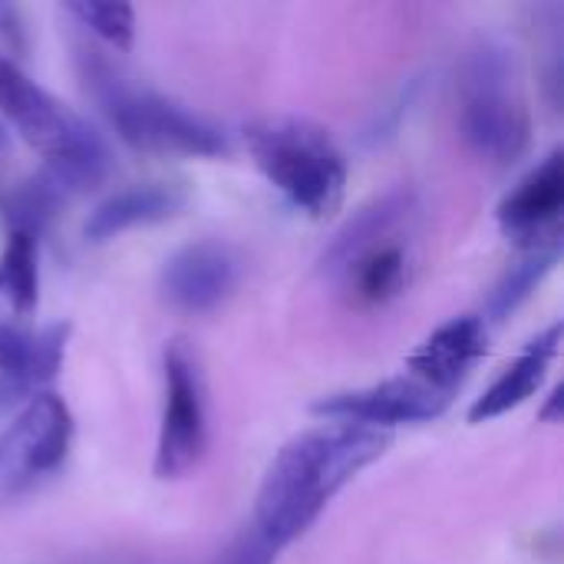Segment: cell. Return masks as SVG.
<instances>
[{"mask_svg":"<svg viewBox=\"0 0 564 564\" xmlns=\"http://www.w3.org/2000/svg\"><path fill=\"white\" fill-rule=\"evenodd\" d=\"M17 400H20V393H17V390H10L7 383H0V413H3L7 406H13Z\"/></svg>","mask_w":564,"mask_h":564,"instance_id":"obj_22","label":"cell"},{"mask_svg":"<svg viewBox=\"0 0 564 564\" xmlns=\"http://www.w3.org/2000/svg\"><path fill=\"white\" fill-rule=\"evenodd\" d=\"M79 76L86 83V93L96 99V106L129 149L145 155L195 159H215L228 152V135L215 122L155 89L132 86L96 50L79 53Z\"/></svg>","mask_w":564,"mask_h":564,"instance_id":"obj_3","label":"cell"},{"mask_svg":"<svg viewBox=\"0 0 564 564\" xmlns=\"http://www.w3.org/2000/svg\"><path fill=\"white\" fill-rule=\"evenodd\" d=\"M423 205L406 185L364 205L327 245L324 278L360 311H377L406 294L416 274V235Z\"/></svg>","mask_w":564,"mask_h":564,"instance_id":"obj_2","label":"cell"},{"mask_svg":"<svg viewBox=\"0 0 564 564\" xmlns=\"http://www.w3.org/2000/svg\"><path fill=\"white\" fill-rule=\"evenodd\" d=\"M208 449V383L198 350L175 337L162 354V420L152 473L159 479L188 476Z\"/></svg>","mask_w":564,"mask_h":564,"instance_id":"obj_8","label":"cell"},{"mask_svg":"<svg viewBox=\"0 0 564 564\" xmlns=\"http://www.w3.org/2000/svg\"><path fill=\"white\" fill-rule=\"evenodd\" d=\"M73 413L56 393H33L0 433V502H13L63 469L73 449Z\"/></svg>","mask_w":564,"mask_h":564,"instance_id":"obj_9","label":"cell"},{"mask_svg":"<svg viewBox=\"0 0 564 564\" xmlns=\"http://www.w3.org/2000/svg\"><path fill=\"white\" fill-rule=\"evenodd\" d=\"M66 13L79 20L93 36L116 50H129L135 40V10L129 3H66Z\"/></svg>","mask_w":564,"mask_h":564,"instance_id":"obj_18","label":"cell"},{"mask_svg":"<svg viewBox=\"0 0 564 564\" xmlns=\"http://www.w3.org/2000/svg\"><path fill=\"white\" fill-rule=\"evenodd\" d=\"M0 40L10 43L13 53L26 50V26H23V17L13 3H0Z\"/></svg>","mask_w":564,"mask_h":564,"instance_id":"obj_20","label":"cell"},{"mask_svg":"<svg viewBox=\"0 0 564 564\" xmlns=\"http://www.w3.org/2000/svg\"><path fill=\"white\" fill-rule=\"evenodd\" d=\"M562 258V245L555 248H539V251H522V258L496 281L492 294L486 297V314L482 321L486 324H499L506 317H512L539 288L542 281L555 271Z\"/></svg>","mask_w":564,"mask_h":564,"instance_id":"obj_16","label":"cell"},{"mask_svg":"<svg viewBox=\"0 0 564 564\" xmlns=\"http://www.w3.org/2000/svg\"><path fill=\"white\" fill-rule=\"evenodd\" d=\"M278 562V549L251 525V529H245L225 552H221V558L215 564H274Z\"/></svg>","mask_w":564,"mask_h":564,"instance_id":"obj_19","label":"cell"},{"mask_svg":"<svg viewBox=\"0 0 564 564\" xmlns=\"http://www.w3.org/2000/svg\"><path fill=\"white\" fill-rule=\"evenodd\" d=\"M453 400L456 397H446V393L426 387L423 380L403 373V377H390V380L373 383V387L330 393V397L314 403V413L327 416V420L364 423V426L390 433L393 426H413V423L440 420Z\"/></svg>","mask_w":564,"mask_h":564,"instance_id":"obj_10","label":"cell"},{"mask_svg":"<svg viewBox=\"0 0 564 564\" xmlns=\"http://www.w3.org/2000/svg\"><path fill=\"white\" fill-rule=\"evenodd\" d=\"M36 245V238L10 231L0 258V383L26 400L59 373L69 340V324L30 327L40 301Z\"/></svg>","mask_w":564,"mask_h":564,"instance_id":"obj_7","label":"cell"},{"mask_svg":"<svg viewBox=\"0 0 564 564\" xmlns=\"http://www.w3.org/2000/svg\"><path fill=\"white\" fill-rule=\"evenodd\" d=\"M0 112L10 126L46 159V172L69 192L96 188L109 169L112 152L106 139L66 102L30 79L13 56L0 53Z\"/></svg>","mask_w":564,"mask_h":564,"instance_id":"obj_5","label":"cell"},{"mask_svg":"<svg viewBox=\"0 0 564 564\" xmlns=\"http://www.w3.org/2000/svg\"><path fill=\"white\" fill-rule=\"evenodd\" d=\"M562 350V324L555 321L549 330H542L496 380L492 387L473 403L469 410V423H489L499 420L506 413H512L516 406H522L525 400H532L539 393V387L549 377L552 360Z\"/></svg>","mask_w":564,"mask_h":564,"instance_id":"obj_15","label":"cell"},{"mask_svg":"<svg viewBox=\"0 0 564 564\" xmlns=\"http://www.w3.org/2000/svg\"><path fill=\"white\" fill-rule=\"evenodd\" d=\"M489 350V324L479 314H463L436 327L410 357L406 370L410 377L423 380L426 387L456 397L473 367Z\"/></svg>","mask_w":564,"mask_h":564,"instance_id":"obj_13","label":"cell"},{"mask_svg":"<svg viewBox=\"0 0 564 564\" xmlns=\"http://www.w3.org/2000/svg\"><path fill=\"white\" fill-rule=\"evenodd\" d=\"M66 198H69V192L43 169V172L30 175L26 182H20L10 195H3V218L10 225V231L30 235L40 241V235L59 215Z\"/></svg>","mask_w":564,"mask_h":564,"instance_id":"obj_17","label":"cell"},{"mask_svg":"<svg viewBox=\"0 0 564 564\" xmlns=\"http://www.w3.org/2000/svg\"><path fill=\"white\" fill-rule=\"evenodd\" d=\"M459 135L489 165H512L532 142V112L516 50L499 36H479L456 79Z\"/></svg>","mask_w":564,"mask_h":564,"instance_id":"obj_4","label":"cell"},{"mask_svg":"<svg viewBox=\"0 0 564 564\" xmlns=\"http://www.w3.org/2000/svg\"><path fill=\"white\" fill-rule=\"evenodd\" d=\"M261 175L307 218H327L347 195V159L334 135L301 116H264L245 126Z\"/></svg>","mask_w":564,"mask_h":564,"instance_id":"obj_6","label":"cell"},{"mask_svg":"<svg viewBox=\"0 0 564 564\" xmlns=\"http://www.w3.org/2000/svg\"><path fill=\"white\" fill-rule=\"evenodd\" d=\"M188 205V188L185 182H139L129 188L112 192L106 202H99L86 225L83 235L93 245H102L109 238H119L132 228L159 225L175 218Z\"/></svg>","mask_w":564,"mask_h":564,"instance_id":"obj_14","label":"cell"},{"mask_svg":"<svg viewBox=\"0 0 564 564\" xmlns=\"http://www.w3.org/2000/svg\"><path fill=\"white\" fill-rule=\"evenodd\" d=\"M393 433L364 423L327 420L288 440L271 459L258 499L254 529L281 552L324 516L367 466L383 459Z\"/></svg>","mask_w":564,"mask_h":564,"instance_id":"obj_1","label":"cell"},{"mask_svg":"<svg viewBox=\"0 0 564 564\" xmlns=\"http://www.w3.org/2000/svg\"><path fill=\"white\" fill-rule=\"evenodd\" d=\"M545 423H562V387H555L552 390V397H549V406L539 413Z\"/></svg>","mask_w":564,"mask_h":564,"instance_id":"obj_21","label":"cell"},{"mask_svg":"<svg viewBox=\"0 0 564 564\" xmlns=\"http://www.w3.org/2000/svg\"><path fill=\"white\" fill-rule=\"evenodd\" d=\"M241 281V258L225 241H192L178 248L159 278L162 297L185 314L221 307Z\"/></svg>","mask_w":564,"mask_h":564,"instance_id":"obj_12","label":"cell"},{"mask_svg":"<svg viewBox=\"0 0 564 564\" xmlns=\"http://www.w3.org/2000/svg\"><path fill=\"white\" fill-rule=\"evenodd\" d=\"M564 215V152L552 149L496 208L502 235L519 251H539L562 245Z\"/></svg>","mask_w":564,"mask_h":564,"instance_id":"obj_11","label":"cell"},{"mask_svg":"<svg viewBox=\"0 0 564 564\" xmlns=\"http://www.w3.org/2000/svg\"><path fill=\"white\" fill-rule=\"evenodd\" d=\"M7 152H10V135H7V129H3V122H0V162L7 159Z\"/></svg>","mask_w":564,"mask_h":564,"instance_id":"obj_23","label":"cell"}]
</instances>
